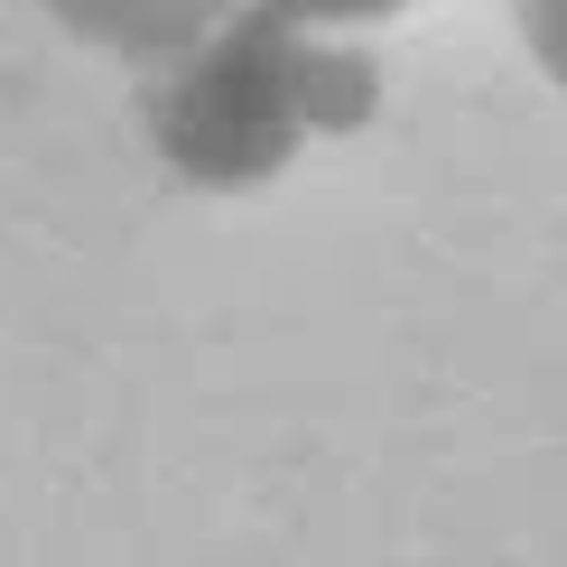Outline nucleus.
<instances>
[{"label":"nucleus","instance_id":"f03ea898","mask_svg":"<svg viewBox=\"0 0 567 567\" xmlns=\"http://www.w3.org/2000/svg\"><path fill=\"white\" fill-rule=\"evenodd\" d=\"M56 19H75L93 47H122V56H158L196 47L224 19V0H56Z\"/></svg>","mask_w":567,"mask_h":567},{"label":"nucleus","instance_id":"f257e3e1","mask_svg":"<svg viewBox=\"0 0 567 567\" xmlns=\"http://www.w3.org/2000/svg\"><path fill=\"white\" fill-rule=\"evenodd\" d=\"M372 93H382V75H372L363 47L307 38V19L251 0L158 65L150 140L196 186H251L289 168L307 131H353L372 112Z\"/></svg>","mask_w":567,"mask_h":567},{"label":"nucleus","instance_id":"7ed1b4c3","mask_svg":"<svg viewBox=\"0 0 567 567\" xmlns=\"http://www.w3.org/2000/svg\"><path fill=\"white\" fill-rule=\"evenodd\" d=\"M522 19H530V47H539V65L567 84V0H522Z\"/></svg>","mask_w":567,"mask_h":567},{"label":"nucleus","instance_id":"20e7f679","mask_svg":"<svg viewBox=\"0 0 567 567\" xmlns=\"http://www.w3.org/2000/svg\"><path fill=\"white\" fill-rule=\"evenodd\" d=\"M270 10H289V19H307V29H336V19H382V10H400V0H270Z\"/></svg>","mask_w":567,"mask_h":567}]
</instances>
